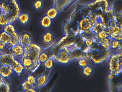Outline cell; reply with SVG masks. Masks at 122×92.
<instances>
[{"label":"cell","instance_id":"obj_36","mask_svg":"<svg viewBox=\"0 0 122 92\" xmlns=\"http://www.w3.org/2000/svg\"><path fill=\"white\" fill-rule=\"evenodd\" d=\"M9 23V21L6 17L0 13V26L3 27Z\"/></svg>","mask_w":122,"mask_h":92},{"label":"cell","instance_id":"obj_22","mask_svg":"<svg viewBox=\"0 0 122 92\" xmlns=\"http://www.w3.org/2000/svg\"><path fill=\"white\" fill-rule=\"evenodd\" d=\"M3 30L11 36L18 32L17 28L13 23H9L8 24L3 27Z\"/></svg>","mask_w":122,"mask_h":92},{"label":"cell","instance_id":"obj_33","mask_svg":"<svg viewBox=\"0 0 122 92\" xmlns=\"http://www.w3.org/2000/svg\"><path fill=\"white\" fill-rule=\"evenodd\" d=\"M84 44L85 47L87 48L92 47L95 43H96L95 40L91 38H88L84 39Z\"/></svg>","mask_w":122,"mask_h":92},{"label":"cell","instance_id":"obj_24","mask_svg":"<svg viewBox=\"0 0 122 92\" xmlns=\"http://www.w3.org/2000/svg\"><path fill=\"white\" fill-rule=\"evenodd\" d=\"M55 56L49 57L45 62L42 63L44 68L47 70L51 69L53 67L55 63Z\"/></svg>","mask_w":122,"mask_h":92},{"label":"cell","instance_id":"obj_32","mask_svg":"<svg viewBox=\"0 0 122 92\" xmlns=\"http://www.w3.org/2000/svg\"><path fill=\"white\" fill-rule=\"evenodd\" d=\"M77 64L81 68H82L89 64L88 60L85 58L82 57L77 60Z\"/></svg>","mask_w":122,"mask_h":92},{"label":"cell","instance_id":"obj_39","mask_svg":"<svg viewBox=\"0 0 122 92\" xmlns=\"http://www.w3.org/2000/svg\"><path fill=\"white\" fill-rule=\"evenodd\" d=\"M38 91V89L35 87H31L25 90V92H37Z\"/></svg>","mask_w":122,"mask_h":92},{"label":"cell","instance_id":"obj_27","mask_svg":"<svg viewBox=\"0 0 122 92\" xmlns=\"http://www.w3.org/2000/svg\"><path fill=\"white\" fill-rule=\"evenodd\" d=\"M20 35L19 34L18 32L12 36L11 41L10 42V44L7 46V47L8 49L12 45L20 44Z\"/></svg>","mask_w":122,"mask_h":92},{"label":"cell","instance_id":"obj_15","mask_svg":"<svg viewBox=\"0 0 122 92\" xmlns=\"http://www.w3.org/2000/svg\"><path fill=\"white\" fill-rule=\"evenodd\" d=\"M36 88L38 90L46 85L48 83V76L46 73H43L38 76L36 78Z\"/></svg>","mask_w":122,"mask_h":92},{"label":"cell","instance_id":"obj_11","mask_svg":"<svg viewBox=\"0 0 122 92\" xmlns=\"http://www.w3.org/2000/svg\"><path fill=\"white\" fill-rule=\"evenodd\" d=\"M14 75L11 66L0 65V75L5 79H9Z\"/></svg>","mask_w":122,"mask_h":92},{"label":"cell","instance_id":"obj_18","mask_svg":"<svg viewBox=\"0 0 122 92\" xmlns=\"http://www.w3.org/2000/svg\"><path fill=\"white\" fill-rule=\"evenodd\" d=\"M53 20L46 15L43 16L40 19L39 24L41 28L45 29H49L52 27Z\"/></svg>","mask_w":122,"mask_h":92},{"label":"cell","instance_id":"obj_17","mask_svg":"<svg viewBox=\"0 0 122 92\" xmlns=\"http://www.w3.org/2000/svg\"><path fill=\"white\" fill-rule=\"evenodd\" d=\"M33 42V39L31 34L28 32H24L20 35V44L24 47Z\"/></svg>","mask_w":122,"mask_h":92},{"label":"cell","instance_id":"obj_1","mask_svg":"<svg viewBox=\"0 0 122 92\" xmlns=\"http://www.w3.org/2000/svg\"><path fill=\"white\" fill-rule=\"evenodd\" d=\"M20 8L16 0H4L0 6V12L6 17L9 23L17 21Z\"/></svg>","mask_w":122,"mask_h":92},{"label":"cell","instance_id":"obj_6","mask_svg":"<svg viewBox=\"0 0 122 92\" xmlns=\"http://www.w3.org/2000/svg\"><path fill=\"white\" fill-rule=\"evenodd\" d=\"M94 16L92 13H90L88 16L82 18L78 22V29L79 32L92 29L97 17L96 15L93 18Z\"/></svg>","mask_w":122,"mask_h":92},{"label":"cell","instance_id":"obj_10","mask_svg":"<svg viewBox=\"0 0 122 92\" xmlns=\"http://www.w3.org/2000/svg\"><path fill=\"white\" fill-rule=\"evenodd\" d=\"M15 60V58L10 53H3L0 54V65L11 66Z\"/></svg>","mask_w":122,"mask_h":92},{"label":"cell","instance_id":"obj_12","mask_svg":"<svg viewBox=\"0 0 122 92\" xmlns=\"http://www.w3.org/2000/svg\"><path fill=\"white\" fill-rule=\"evenodd\" d=\"M9 49L15 58L19 60L24 53L25 47L20 44H18L12 45Z\"/></svg>","mask_w":122,"mask_h":92},{"label":"cell","instance_id":"obj_35","mask_svg":"<svg viewBox=\"0 0 122 92\" xmlns=\"http://www.w3.org/2000/svg\"><path fill=\"white\" fill-rule=\"evenodd\" d=\"M95 39L96 41V40L100 39H104L108 37V36L104 30H102L99 32L97 34H95Z\"/></svg>","mask_w":122,"mask_h":92},{"label":"cell","instance_id":"obj_9","mask_svg":"<svg viewBox=\"0 0 122 92\" xmlns=\"http://www.w3.org/2000/svg\"><path fill=\"white\" fill-rule=\"evenodd\" d=\"M105 26H107L105 24L103 17L101 16H97L92 27L91 29L94 34H96L103 30Z\"/></svg>","mask_w":122,"mask_h":92},{"label":"cell","instance_id":"obj_23","mask_svg":"<svg viewBox=\"0 0 122 92\" xmlns=\"http://www.w3.org/2000/svg\"><path fill=\"white\" fill-rule=\"evenodd\" d=\"M122 41L111 40V49L113 52L122 51Z\"/></svg>","mask_w":122,"mask_h":92},{"label":"cell","instance_id":"obj_34","mask_svg":"<svg viewBox=\"0 0 122 92\" xmlns=\"http://www.w3.org/2000/svg\"><path fill=\"white\" fill-rule=\"evenodd\" d=\"M49 57L48 54L45 51H42L41 52L38 57V60L41 63H43L45 62Z\"/></svg>","mask_w":122,"mask_h":92},{"label":"cell","instance_id":"obj_4","mask_svg":"<svg viewBox=\"0 0 122 92\" xmlns=\"http://www.w3.org/2000/svg\"><path fill=\"white\" fill-rule=\"evenodd\" d=\"M82 57L90 60L94 64L99 65L107 61L108 58L103 53L102 51L98 49H93L92 47H86L83 50Z\"/></svg>","mask_w":122,"mask_h":92},{"label":"cell","instance_id":"obj_16","mask_svg":"<svg viewBox=\"0 0 122 92\" xmlns=\"http://www.w3.org/2000/svg\"><path fill=\"white\" fill-rule=\"evenodd\" d=\"M41 39V41L43 44L48 45L52 43L54 40V34L51 31L47 30L42 34Z\"/></svg>","mask_w":122,"mask_h":92},{"label":"cell","instance_id":"obj_5","mask_svg":"<svg viewBox=\"0 0 122 92\" xmlns=\"http://www.w3.org/2000/svg\"><path fill=\"white\" fill-rule=\"evenodd\" d=\"M42 51L43 49L40 45L32 42L25 47L24 52L22 56L27 57L35 63L41 64L38 60V57L41 52Z\"/></svg>","mask_w":122,"mask_h":92},{"label":"cell","instance_id":"obj_26","mask_svg":"<svg viewBox=\"0 0 122 92\" xmlns=\"http://www.w3.org/2000/svg\"><path fill=\"white\" fill-rule=\"evenodd\" d=\"M44 2L43 0H35L33 2L32 7L36 12H40L43 9Z\"/></svg>","mask_w":122,"mask_h":92},{"label":"cell","instance_id":"obj_29","mask_svg":"<svg viewBox=\"0 0 122 92\" xmlns=\"http://www.w3.org/2000/svg\"><path fill=\"white\" fill-rule=\"evenodd\" d=\"M80 36L83 39L88 38H91L95 39V34L92 31L91 29L85 30L79 32ZM96 41V40H95Z\"/></svg>","mask_w":122,"mask_h":92},{"label":"cell","instance_id":"obj_13","mask_svg":"<svg viewBox=\"0 0 122 92\" xmlns=\"http://www.w3.org/2000/svg\"><path fill=\"white\" fill-rule=\"evenodd\" d=\"M11 67L15 75L18 77H20L25 70L24 66L20 61L16 58H15V61L12 64Z\"/></svg>","mask_w":122,"mask_h":92},{"label":"cell","instance_id":"obj_14","mask_svg":"<svg viewBox=\"0 0 122 92\" xmlns=\"http://www.w3.org/2000/svg\"><path fill=\"white\" fill-rule=\"evenodd\" d=\"M31 20V17L28 12H20L19 13L17 21L20 25L26 26L29 23Z\"/></svg>","mask_w":122,"mask_h":92},{"label":"cell","instance_id":"obj_37","mask_svg":"<svg viewBox=\"0 0 122 92\" xmlns=\"http://www.w3.org/2000/svg\"><path fill=\"white\" fill-rule=\"evenodd\" d=\"M6 47H7L6 44L1 41H0V52H2Z\"/></svg>","mask_w":122,"mask_h":92},{"label":"cell","instance_id":"obj_31","mask_svg":"<svg viewBox=\"0 0 122 92\" xmlns=\"http://www.w3.org/2000/svg\"><path fill=\"white\" fill-rule=\"evenodd\" d=\"M108 36L112 40H114L118 41H122V32H111Z\"/></svg>","mask_w":122,"mask_h":92},{"label":"cell","instance_id":"obj_21","mask_svg":"<svg viewBox=\"0 0 122 92\" xmlns=\"http://www.w3.org/2000/svg\"><path fill=\"white\" fill-rule=\"evenodd\" d=\"M81 69L83 75L86 78L91 77L94 72L93 67L90 64Z\"/></svg>","mask_w":122,"mask_h":92},{"label":"cell","instance_id":"obj_19","mask_svg":"<svg viewBox=\"0 0 122 92\" xmlns=\"http://www.w3.org/2000/svg\"><path fill=\"white\" fill-rule=\"evenodd\" d=\"M111 40L109 37L104 39L96 40V42L100 46L108 52H112L111 49Z\"/></svg>","mask_w":122,"mask_h":92},{"label":"cell","instance_id":"obj_28","mask_svg":"<svg viewBox=\"0 0 122 92\" xmlns=\"http://www.w3.org/2000/svg\"><path fill=\"white\" fill-rule=\"evenodd\" d=\"M108 26L110 28L112 32H122V27L118 25L115 20L110 21L109 22Z\"/></svg>","mask_w":122,"mask_h":92},{"label":"cell","instance_id":"obj_3","mask_svg":"<svg viewBox=\"0 0 122 92\" xmlns=\"http://www.w3.org/2000/svg\"><path fill=\"white\" fill-rule=\"evenodd\" d=\"M76 49L82 50L78 47L75 43L62 47L60 48L57 54L55 56L56 62L64 65L70 64L72 62L71 52Z\"/></svg>","mask_w":122,"mask_h":92},{"label":"cell","instance_id":"obj_20","mask_svg":"<svg viewBox=\"0 0 122 92\" xmlns=\"http://www.w3.org/2000/svg\"><path fill=\"white\" fill-rule=\"evenodd\" d=\"M59 11L55 6H52L48 8L46 11L45 14L50 18L52 20H54L57 17Z\"/></svg>","mask_w":122,"mask_h":92},{"label":"cell","instance_id":"obj_2","mask_svg":"<svg viewBox=\"0 0 122 92\" xmlns=\"http://www.w3.org/2000/svg\"><path fill=\"white\" fill-rule=\"evenodd\" d=\"M107 61L109 74L117 77L122 72V51L113 52L109 55Z\"/></svg>","mask_w":122,"mask_h":92},{"label":"cell","instance_id":"obj_25","mask_svg":"<svg viewBox=\"0 0 122 92\" xmlns=\"http://www.w3.org/2000/svg\"><path fill=\"white\" fill-rule=\"evenodd\" d=\"M12 36L2 30L0 33V41L5 43L7 47L10 44Z\"/></svg>","mask_w":122,"mask_h":92},{"label":"cell","instance_id":"obj_8","mask_svg":"<svg viewBox=\"0 0 122 92\" xmlns=\"http://www.w3.org/2000/svg\"><path fill=\"white\" fill-rule=\"evenodd\" d=\"M36 78L31 74H29L26 76L21 83V87L23 92L30 88H36Z\"/></svg>","mask_w":122,"mask_h":92},{"label":"cell","instance_id":"obj_7","mask_svg":"<svg viewBox=\"0 0 122 92\" xmlns=\"http://www.w3.org/2000/svg\"><path fill=\"white\" fill-rule=\"evenodd\" d=\"M19 61L22 64L25 70L31 73L35 72L39 69L41 64L35 63L31 59L27 57L22 56Z\"/></svg>","mask_w":122,"mask_h":92},{"label":"cell","instance_id":"obj_38","mask_svg":"<svg viewBox=\"0 0 122 92\" xmlns=\"http://www.w3.org/2000/svg\"><path fill=\"white\" fill-rule=\"evenodd\" d=\"M103 30H104V31H105L106 33L108 36L110 34H111V32H112L110 28V27H109L108 26L105 27Z\"/></svg>","mask_w":122,"mask_h":92},{"label":"cell","instance_id":"obj_30","mask_svg":"<svg viewBox=\"0 0 122 92\" xmlns=\"http://www.w3.org/2000/svg\"><path fill=\"white\" fill-rule=\"evenodd\" d=\"M115 14L116 12L115 11L114 9L110 8L108 9L106 13V15L108 19L110 21L113 20H115Z\"/></svg>","mask_w":122,"mask_h":92}]
</instances>
